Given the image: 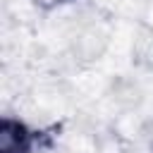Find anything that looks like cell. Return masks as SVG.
<instances>
[{"mask_svg": "<svg viewBox=\"0 0 153 153\" xmlns=\"http://www.w3.org/2000/svg\"><path fill=\"white\" fill-rule=\"evenodd\" d=\"M38 136L36 131L14 117L0 120V153H33Z\"/></svg>", "mask_w": 153, "mask_h": 153, "instance_id": "6da1fadb", "label": "cell"}, {"mask_svg": "<svg viewBox=\"0 0 153 153\" xmlns=\"http://www.w3.org/2000/svg\"><path fill=\"white\" fill-rule=\"evenodd\" d=\"M36 7H41V10H55V7H60V5H67V2H72V0H31Z\"/></svg>", "mask_w": 153, "mask_h": 153, "instance_id": "7a4b0ae2", "label": "cell"}]
</instances>
